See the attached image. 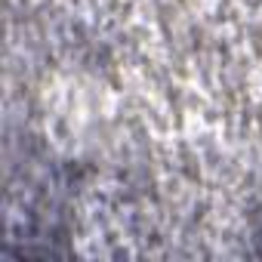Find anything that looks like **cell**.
I'll return each instance as SVG.
<instances>
[{
  "instance_id": "obj_1",
  "label": "cell",
  "mask_w": 262,
  "mask_h": 262,
  "mask_svg": "<svg viewBox=\"0 0 262 262\" xmlns=\"http://www.w3.org/2000/svg\"><path fill=\"white\" fill-rule=\"evenodd\" d=\"M256 244H259V253H262V213H259V225H256Z\"/></svg>"
}]
</instances>
